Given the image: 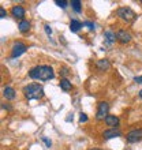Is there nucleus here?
<instances>
[{"label": "nucleus", "instance_id": "f257e3e1", "mask_svg": "<svg viewBox=\"0 0 142 150\" xmlns=\"http://www.w3.org/2000/svg\"><path fill=\"white\" fill-rule=\"evenodd\" d=\"M29 76L32 79H36V81H49V79H53L55 71L51 66L43 64V66H36V67L30 68Z\"/></svg>", "mask_w": 142, "mask_h": 150}, {"label": "nucleus", "instance_id": "f03ea898", "mask_svg": "<svg viewBox=\"0 0 142 150\" xmlns=\"http://www.w3.org/2000/svg\"><path fill=\"white\" fill-rule=\"evenodd\" d=\"M22 93H23L25 98L32 101V100H41L44 97V87L38 83H29L22 89Z\"/></svg>", "mask_w": 142, "mask_h": 150}, {"label": "nucleus", "instance_id": "7ed1b4c3", "mask_svg": "<svg viewBox=\"0 0 142 150\" xmlns=\"http://www.w3.org/2000/svg\"><path fill=\"white\" fill-rule=\"evenodd\" d=\"M116 15H118L122 21L127 22V23H131V22H134V21L137 19V14H135L130 7H120V8H118Z\"/></svg>", "mask_w": 142, "mask_h": 150}, {"label": "nucleus", "instance_id": "20e7f679", "mask_svg": "<svg viewBox=\"0 0 142 150\" xmlns=\"http://www.w3.org/2000/svg\"><path fill=\"white\" fill-rule=\"evenodd\" d=\"M108 112H109V104L107 101H101L97 105V112H96V119L97 120H104V119L108 116Z\"/></svg>", "mask_w": 142, "mask_h": 150}, {"label": "nucleus", "instance_id": "39448f33", "mask_svg": "<svg viewBox=\"0 0 142 150\" xmlns=\"http://www.w3.org/2000/svg\"><path fill=\"white\" fill-rule=\"evenodd\" d=\"M127 143H137L142 141V128H134L126 134Z\"/></svg>", "mask_w": 142, "mask_h": 150}, {"label": "nucleus", "instance_id": "423d86ee", "mask_svg": "<svg viewBox=\"0 0 142 150\" xmlns=\"http://www.w3.org/2000/svg\"><path fill=\"white\" fill-rule=\"evenodd\" d=\"M26 49H28V47H26L23 42L16 41V42H14V45H12V48H11V57L12 59L19 57L21 55H23L25 52H26Z\"/></svg>", "mask_w": 142, "mask_h": 150}, {"label": "nucleus", "instance_id": "0eeeda50", "mask_svg": "<svg viewBox=\"0 0 142 150\" xmlns=\"http://www.w3.org/2000/svg\"><path fill=\"white\" fill-rule=\"evenodd\" d=\"M25 14H26V11H25V8L22 7V6H14V7L11 8V15L14 16L15 19L23 21Z\"/></svg>", "mask_w": 142, "mask_h": 150}, {"label": "nucleus", "instance_id": "6e6552de", "mask_svg": "<svg viewBox=\"0 0 142 150\" xmlns=\"http://www.w3.org/2000/svg\"><path fill=\"white\" fill-rule=\"evenodd\" d=\"M116 38H118V41L120 44H129L131 41V34L129 32H126V30H119L116 33Z\"/></svg>", "mask_w": 142, "mask_h": 150}, {"label": "nucleus", "instance_id": "1a4fd4ad", "mask_svg": "<svg viewBox=\"0 0 142 150\" xmlns=\"http://www.w3.org/2000/svg\"><path fill=\"white\" fill-rule=\"evenodd\" d=\"M104 122H105L107 126H109L111 128H116V127L119 126V123H120V120H119L118 116H115V115H108L105 119H104Z\"/></svg>", "mask_w": 142, "mask_h": 150}, {"label": "nucleus", "instance_id": "9d476101", "mask_svg": "<svg viewBox=\"0 0 142 150\" xmlns=\"http://www.w3.org/2000/svg\"><path fill=\"white\" fill-rule=\"evenodd\" d=\"M118 137H122V132L116 130V128H109V130H105L103 132L104 139H112V138H118Z\"/></svg>", "mask_w": 142, "mask_h": 150}, {"label": "nucleus", "instance_id": "9b49d317", "mask_svg": "<svg viewBox=\"0 0 142 150\" xmlns=\"http://www.w3.org/2000/svg\"><path fill=\"white\" fill-rule=\"evenodd\" d=\"M96 67H97L99 71H107L111 67V63L108 59H100L96 62Z\"/></svg>", "mask_w": 142, "mask_h": 150}, {"label": "nucleus", "instance_id": "f8f14e48", "mask_svg": "<svg viewBox=\"0 0 142 150\" xmlns=\"http://www.w3.org/2000/svg\"><path fill=\"white\" fill-rule=\"evenodd\" d=\"M104 38H105L107 45H112L115 41H118L116 34H115L114 32H111V30H105V32H104Z\"/></svg>", "mask_w": 142, "mask_h": 150}, {"label": "nucleus", "instance_id": "ddd939ff", "mask_svg": "<svg viewBox=\"0 0 142 150\" xmlns=\"http://www.w3.org/2000/svg\"><path fill=\"white\" fill-rule=\"evenodd\" d=\"M15 90H14V89H12L11 86H6L3 89V97L6 100H14L15 98Z\"/></svg>", "mask_w": 142, "mask_h": 150}, {"label": "nucleus", "instance_id": "4468645a", "mask_svg": "<svg viewBox=\"0 0 142 150\" xmlns=\"http://www.w3.org/2000/svg\"><path fill=\"white\" fill-rule=\"evenodd\" d=\"M82 26H83V23H82V22H79L78 19H71V22H70V30L72 33L79 32V30L82 29Z\"/></svg>", "mask_w": 142, "mask_h": 150}, {"label": "nucleus", "instance_id": "2eb2a0df", "mask_svg": "<svg viewBox=\"0 0 142 150\" xmlns=\"http://www.w3.org/2000/svg\"><path fill=\"white\" fill-rule=\"evenodd\" d=\"M59 86H60V89H62L63 91H70L71 89H72V85H71V82L68 81L67 78H62V79H60Z\"/></svg>", "mask_w": 142, "mask_h": 150}, {"label": "nucleus", "instance_id": "dca6fc26", "mask_svg": "<svg viewBox=\"0 0 142 150\" xmlns=\"http://www.w3.org/2000/svg\"><path fill=\"white\" fill-rule=\"evenodd\" d=\"M18 29H19L21 33H28L30 30V22L28 19H23V21H19L18 23Z\"/></svg>", "mask_w": 142, "mask_h": 150}, {"label": "nucleus", "instance_id": "f3484780", "mask_svg": "<svg viewBox=\"0 0 142 150\" xmlns=\"http://www.w3.org/2000/svg\"><path fill=\"white\" fill-rule=\"evenodd\" d=\"M71 7H72V10L77 14H79V12H82V1H79V0H71Z\"/></svg>", "mask_w": 142, "mask_h": 150}, {"label": "nucleus", "instance_id": "a211bd4d", "mask_svg": "<svg viewBox=\"0 0 142 150\" xmlns=\"http://www.w3.org/2000/svg\"><path fill=\"white\" fill-rule=\"evenodd\" d=\"M55 4L56 6H59L60 8H66L67 7V4H68V1H66V0H56Z\"/></svg>", "mask_w": 142, "mask_h": 150}, {"label": "nucleus", "instance_id": "6ab92c4d", "mask_svg": "<svg viewBox=\"0 0 142 150\" xmlns=\"http://www.w3.org/2000/svg\"><path fill=\"white\" fill-rule=\"evenodd\" d=\"M83 26H86L89 30H93V29H94V23L90 22V21H85V22H83Z\"/></svg>", "mask_w": 142, "mask_h": 150}, {"label": "nucleus", "instance_id": "aec40b11", "mask_svg": "<svg viewBox=\"0 0 142 150\" xmlns=\"http://www.w3.org/2000/svg\"><path fill=\"white\" fill-rule=\"evenodd\" d=\"M60 75H62V76H63V78H66V76H67L68 74H70V71H68V68H66V67H63L62 68V70H60Z\"/></svg>", "mask_w": 142, "mask_h": 150}, {"label": "nucleus", "instance_id": "412c9836", "mask_svg": "<svg viewBox=\"0 0 142 150\" xmlns=\"http://www.w3.org/2000/svg\"><path fill=\"white\" fill-rule=\"evenodd\" d=\"M79 122L81 123H86L87 122V116H86V113H79Z\"/></svg>", "mask_w": 142, "mask_h": 150}, {"label": "nucleus", "instance_id": "4be33fe9", "mask_svg": "<svg viewBox=\"0 0 142 150\" xmlns=\"http://www.w3.org/2000/svg\"><path fill=\"white\" fill-rule=\"evenodd\" d=\"M41 139H43V142L45 143V146H47L48 149H49V147L52 146V142H51V141H49V139H48V138H45V137H43V138H41Z\"/></svg>", "mask_w": 142, "mask_h": 150}, {"label": "nucleus", "instance_id": "5701e85b", "mask_svg": "<svg viewBox=\"0 0 142 150\" xmlns=\"http://www.w3.org/2000/svg\"><path fill=\"white\" fill-rule=\"evenodd\" d=\"M6 16H7V11H6L3 7H0V18H1V19H4Z\"/></svg>", "mask_w": 142, "mask_h": 150}, {"label": "nucleus", "instance_id": "b1692460", "mask_svg": "<svg viewBox=\"0 0 142 150\" xmlns=\"http://www.w3.org/2000/svg\"><path fill=\"white\" fill-rule=\"evenodd\" d=\"M44 28H45V33H47L48 36H51V34H52V29H51V26H49V25H45Z\"/></svg>", "mask_w": 142, "mask_h": 150}, {"label": "nucleus", "instance_id": "393cba45", "mask_svg": "<svg viewBox=\"0 0 142 150\" xmlns=\"http://www.w3.org/2000/svg\"><path fill=\"white\" fill-rule=\"evenodd\" d=\"M3 109H6V111H12V107H10L7 104H3Z\"/></svg>", "mask_w": 142, "mask_h": 150}, {"label": "nucleus", "instance_id": "a878e982", "mask_svg": "<svg viewBox=\"0 0 142 150\" xmlns=\"http://www.w3.org/2000/svg\"><path fill=\"white\" fill-rule=\"evenodd\" d=\"M134 82H137V83H142V76H135V78H134Z\"/></svg>", "mask_w": 142, "mask_h": 150}, {"label": "nucleus", "instance_id": "bb28decb", "mask_svg": "<svg viewBox=\"0 0 142 150\" xmlns=\"http://www.w3.org/2000/svg\"><path fill=\"white\" fill-rule=\"evenodd\" d=\"M138 96H139V98H142V89L139 90V93H138Z\"/></svg>", "mask_w": 142, "mask_h": 150}, {"label": "nucleus", "instance_id": "cd10ccee", "mask_svg": "<svg viewBox=\"0 0 142 150\" xmlns=\"http://www.w3.org/2000/svg\"><path fill=\"white\" fill-rule=\"evenodd\" d=\"M89 150H97V149H89Z\"/></svg>", "mask_w": 142, "mask_h": 150}]
</instances>
